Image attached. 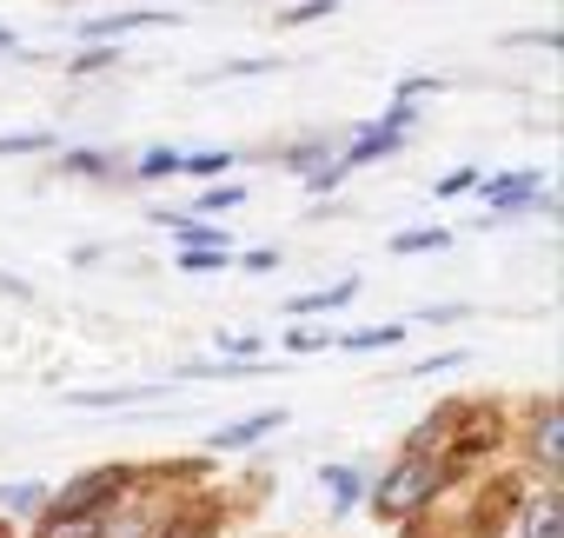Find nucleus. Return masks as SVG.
<instances>
[{"label":"nucleus","mask_w":564,"mask_h":538,"mask_svg":"<svg viewBox=\"0 0 564 538\" xmlns=\"http://www.w3.org/2000/svg\"><path fill=\"white\" fill-rule=\"evenodd\" d=\"M438 485H445V465L425 459V452H412V459H399V465L386 472V485L372 492V505H379V518H405V512H419Z\"/></svg>","instance_id":"f257e3e1"},{"label":"nucleus","mask_w":564,"mask_h":538,"mask_svg":"<svg viewBox=\"0 0 564 538\" xmlns=\"http://www.w3.org/2000/svg\"><path fill=\"white\" fill-rule=\"evenodd\" d=\"M127 485H133V465H100V472H80L74 485L47 492V512H113Z\"/></svg>","instance_id":"f03ea898"},{"label":"nucleus","mask_w":564,"mask_h":538,"mask_svg":"<svg viewBox=\"0 0 564 538\" xmlns=\"http://www.w3.org/2000/svg\"><path fill=\"white\" fill-rule=\"evenodd\" d=\"M531 459H538L544 472H557V465H564V412H557L551 399H544V406H538V419H531Z\"/></svg>","instance_id":"7ed1b4c3"},{"label":"nucleus","mask_w":564,"mask_h":538,"mask_svg":"<svg viewBox=\"0 0 564 538\" xmlns=\"http://www.w3.org/2000/svg\"><path fill=\"white\" fill-rule=\"evenodd\" d=\"M133 28H173V14H160V8H140V14H107V21H80V41H113V34H133Z\"/></svg>","instance_id":"20e7f679"},{"label":"nucleus","mask_w":564,"mask_h":538,"mask_svg":"<svg viewBox=\"0 0 564 538\" xmlns=\"http://www.w3.org/2000/svg\"><path fill=\"white\" fill-rule=\"evenodd\" d=\"M485 193H491V206H505V213H518V206H544V200H538V193H544V173H505V180H491Z\"/></svg>","instance_id":"39448f33"},{"label":"nucleus","mask_w":564,"mask_h":538,"mask_svg":"<svg viewBox=\"0 0 564 538\" xmlns=\"http://www.w3.org/2000/svg\"><path fill=\"white\" fill-rule=\"evenodd\" d=\"M279 426H286V412H252V419H239V426H219L213 445H219V452H239V445H252V439H265V432H279Z\"/></svg>","instance_id":"423d86ee"},{"label":"nucleus","mask_w":564,"mask_h":538,"mask_svg":"<svg viewBox=\"0 0 564 538\" xmlns=\"http://www.w3.org/2000/svg\"><path fill=\"white\" fill-rule=\"evenodd\" d=\"M524 538H564V498L557 492H538L524 505Z\"/></svg>","instance_id":"0eeeda50"},{"label":"nucleus","mask_w":564,"mask_h":538,"mask_svg":"<svg viewBox=\"0 0 564 538\" xmlns=\"http://www.w3.org/2000/svg\"><path fill=\"white\" fill-rule=\"evenodd\" d=\"M107 512H47L41 518V538H100Z\"/></svg>","instance_id":"6e6552de"},{"label":"nucleus","mask_w":564,"mask_h":538,"mask_svg":"<svg viewBox=\"0 0 564 538\" xmlns=\"http://www.w3.org/2000/svg\"><path fill=\"white\" fill-rule=\"evenodd\" d=\"M160 531H166V512H153V505H147V512H127V518H107V525H100V538H160Z\"/></svg>","instance_id":"1a4fd4ad"},{"label":"nucleus","mask_w":564,"mask_h":538,"mask_svg":"<svg viewBox=\"0 0 564 538\" xmlns=\"http://www.w3.org/2000/svg\"><path fill=\"white\" fill-rule=\"evenodd\" d=\"M352 293H359V280H339V287H326V293H300L286 313H293V320H306V313H333V306H346Z\"/></svg>","instance_id":"9d476101"},{"label":"nucleus","mask_w":564,"mask_h":538,"mask_svg":"<svg viewBox=\"0 0 564 538\" xmlns=\"http://www.w3.org/2000/svg\"><path fill=\"white\" fill-rule=\"evenodd\" d=\"M326 485H333V505H339V512H352V505L366 498V472H359V465H326Z\"/></svg>","instance_id":"9b49d317"},{"label":"nucleus","mask_w":564,"mask_h":538,"mask_svg":"<svg viewBox=\"0 0 564 538\" xmlns=\"http://www.w3.org/2000/svg\"><path fill=\"white\" fill-rule=\"evenodd\" d=\"M333 160H339V153H333L326 140H306V147H293V153H286V166H293L300 180H313V173H326Z\"/></svg>","instance_id":"f8f14e48"},{"label":"nucleus","mask_w":564,"mask_h":538,"mask_svg":"<svg viewBox=\"0 0 564 538\" xmlns=\"http://www.w3.org/2000/svg\"><path fill=\"white\" fill-rule=\"evenodd\" d=\"M0 505H8V512H47V485L34 478H14V485H0Z\"/></svg>","instance_id":"ddd939ff"},{"label":"nucleus","mask_w":564,"mask_h":538,"mask_svg":"<svg viewBox=\"0 0 564 538\" xmlns=\"http://www.w3.org/2000/svg\"><path fill=\"white\" fill-rule=\"evenodd\" d=\"M438 246H452L445 226H419V233H399V239H392V252H438Z\"/></svg>","instance_id":"4468645a"},{"label":"nucleus","mask_w":564,"mask_h":538,"mask_svg":"<svg viewBox=\"0 0 564 538\" xmlns=\"http://www.w3.org/2000/svg\"><path fill=\"white\" fill-rule=\"evenodd\" d=\"M213 525H219L213 512H180V518H166L160 538H213Z\"/></svg>","instance_id":"2eb2a0df"},{"label":"nucleus","mask_w":564,"mask_h":538,"mask_svg":"<svg viewBox=\"0 0 564 538\" xmlns=\"http://www.w3.org/2000/svg\"><path fill=\"white\" fill-rule=\"evenodd\" d=\"M232 166V153H180V173L186 180H213V173H226Z\"/></svg>","instance_id":"dca6fc26"},{"label":"nucleus","mask_w":564,"mask_h":538,"mask_svg":"<svg viewBox=\"0 0 564 538\" xmlns=\"http://www.w3.org/2000/svg\"><path fill=\"white\" fill-rule=\"evenodd\" d=\"M399 340H405V326H366V333H346L352 353H379V346H399Z\"/></svg>","instance_id":"f3484780"},{"label":"nucleus","mask_w":564,"mask_h":538,"mask_svg":"<svg viewBox=\"0 0 564 538\" xmlns=\"http://www.w3.org/2000/svg\"><path fill=\"white\" fill-rule=\"evenodd\" d=\"M180 266L186 273H213V266H226V246H180Z\"/></svg>","instance_id":"a211bd4d"},{"label":"nucleus","mask_w":564,"mask_h":538,"mask_svg":"<svg viewBox=\"0 0 564 538\" xmlns=\"http://www.w3.org/2000/svg\"><path fill=\"white\" fill-rule=\"evenodd\" d=\"M47 147H54V133H41V127L34 133H0V153H47Z\"/></svg>","instance_id":"6ab92c4d"},{"label":"nucleus","mask_w":564,"mask_h":538,"mask_svg":"<svg viewBox=\"0 0 564 538\" xmlns=\"http://www.w3.org/2000/svg\"><path fill=\"white\" fill-rule=\"evenodd\" d=\"M160 173H180V153H166V147L140 153V180H160Z\"/></svg>","instance_id":"aec40b11"},{"label":"nucleus","mask_w":564,"mask_h":538,"mask_svg":"<svg viewBox=\"0 0 564 538\" xmlns=\"http://www.w3.org/2000/svg\"><path fill=\"white\" fill-rule=\"evenodd\" d=\"M333 8H339V0H300V8H286V21H293V28H306V21H326Z\"/></svg>","instance_id":"412c9836"},{"label":"nucleus","mask_w":564,"mask_h":538,"mask_svg":"<svg viewBox=\"0 0 564 538\" xmlns=\"http://www.w3.org/2000/svg\"><path fill=\"white\" fill-rule=\"evenodd\" d=\"M471 186H478V173H471V166H458V173H445V180H438V193H445V200H458V193H471Z\"/></svg>","instance_id":"4be33fe9"},{"label":"nucleus","mask_w":564,"mask_h":538,"mask_svg":"<svg viewBox=\"0 0 564 538\" xmlns=\"http://www.w3.org/2000/svg\"><path fill=\"white\" fill-rule=\"evenodd\" d=\"M67 166H74V173H113L107 153H67Z\"/></svg>","instance_id":"5701e85b"},{"label":"nucleus","mask_w":564,"mask_h":538,"mask_svg":"<svg viewBox=\"0 0 564 538\" xmlns=\"http://www.w3.org/2000/svg\"><path fill=\"white\" fill-rule=\"evenodd\" d=\"M100 67H113V47H87V54H80V67H74V74H100Z\"/></svg>","instance_id":"b1692460"},{"label":"nucleus","mask_w":564,"mask_h":538,"mask_svg":"<svg viewBox=\"0 0 564 538\" xmlns=\"http://www.w3.org/2000/svg\"><path fill=\"white\" fill-rule=\"evenodd\" d=\"M246 200V186H219V193H206V213H226V206H239Z\"/></svg>","instance_id":"393cba45"},{"label":"nucleus","mask_w":564,"mask_h":538,"mask_svg":"<svg viewBox=\"0 0 564 538\" xmlns=\"http://www.w3.org/2000/svg\"><path fill=\"white\" fill-rule=\"evenodd\" d=\"M286 346H293V353H319V346H326V333H300V326H293V340H286Z\"/></svg>","instance_id":"a878e982"},{"label":"nucleus","mask_w":564,"mask_h":538,"mask_svg":"<svg viewBox=\"0 0 564 538\" xmlns=\"http://www.w3.org/2000/svg\"><path fill=\"white\" fill-rule=\"evenodd\" d=\"M8 41H14V34H8V28H0V47H8Z\"/></svg>","instance_id":"bb28decb"},{"label":"nucleus","mask_w":564,"mask_h":538,"mask_svg":"<svg viewBox=\"0 0 564 538\" xmlns=\"http://www.w3.org/2000/svg\"><path fill=\"white\" fill-rule=\"evenodd\" d=\"M0 538H8V531H0Z\"/></svg>","instance_id":"cd10ccee"}]
</instances>
